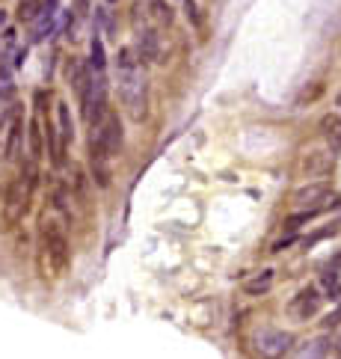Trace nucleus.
I'll return each instance as SVG.
<instances>
[{
    "mask_svg": "<svg viewBox=\"0 0 341 359\" xmlns=\"http://www.w3.org/2000/svg\"><path fill=\"white\" fill-rule=\"evenodd\" d=\"M119 92H122V101L128 107L131 119H143V113H146V78H143L140 63L134 59V54L128 48L119 51Z\"/></svg>",
    "mask_w": 341,
    "mask_h": 359,
    "instance_id": "1",
    "label": "nucleus"
},
{
    "mask_svg": "<svg viewBox=\"0 0 341 359\" xmlns=\"http://www.w3.org/2000/svg\"><path fill=\"white\" fill-rule=\"evenodd\" d=\"M42 250L48 255V265H50V274L60 276L66 274L69 265H71V246H69V238L57 223L45 220L42 223Z\"/></svg>",
    "mask_w": 341,
    "mask_h": 359,
    "instance_id": "2",
    "label": "nucleus"
},
{
    "mask_svg": "<svg viewBox=\"0 0 341 359\" xmlns=\"http://www.w3.org/2000/svg\"><path fill=\"white\" fill-rule=\"evenodd\" d=\"M81 101H83L86 122L95 128L98 122L104 119V107H107V80L101 71H92V80L86 83V90L81 92Z\"/></svg>",
    "mask_w": 341,
    "mask_h": 359,
    "instance_id": "3",
    "label": "nucleus"
},
{
    "mask_svg": "<svg viewBox=\"0 0 341 359\" xmlns=\"http://www.w3.org/2000/svg\"><path fill=\"white\" fill-rule=\"evenodd\" d=\"M122 146V119L116 113H107L104 119L95 125V134H92V155H104V157H113L119 152Z\"/></svg>",
    "mask_w": 341,
    "mask_h": 359,
    "instance_id": "4",
    "label": "nucleus"
},
{
    "mask_svg": "<svg viewBox=\"0 0 341 359\" xmlns=\"http://www.w3.org/2000/svg\"><path fill=\"white\" fill-rule=\"evenodd\" d=\"M294 344V336L285 330H264L256 336V351L261 359H282Z\"/></svg>",
    "mask_w": 341,
    "mask_h": 359,
    "instance_id": "5",
    "label": "nucleus"
},
{
    "mask_svg": "<svg viewBox=\"0 0 341 359\" xmlns=\"http://www.w3.org/2000/svg\"><path fill=\"white\" fill-rule=\"evenodd\" d=\"M330 196H333V188L330 184H309V188H300L294 193V205L302 208V211H323V202H330Z\"/></svg>",
    "mask_w": 341,
    "mask_h": 359,
    "instance_id": "6",
    "label": "nucleus"
},
{
    "mask_svg": "<svg viewBox=\"0 0 341 359\" xmlns=\"http://www.w3.org/2000/svg\"><path fill=\"white\" fill-rule=\"evenodd\" d=\"M50 33H57V0H48L39 12V18L33 21V42L50 39Z\"/></svg>",
    "mask_w": 341,
    "mask_h": 359,
    "instance_id": "7",
    "label": "nucleus"
},
{
    "mask_svg": "<svg viewBox=\"0 0 341 359\" xmlns=\"http://www.w3.org/2000/svg\"><path fill=\"white\" fill-rule=\"evenodd\" d=\"M318 306H321V294H318V288H302L300 294H297V300L291 303V309L300 315V318H309V315H314L318 312Z\"/></svg>",
    "mask_w": 341,
    "mask_h": 359,
    "instance_id": "8",
    "label": "nucleus"
},
{
    "mask_svg": "<svg viewBox=\"0 0 341 359\" xmlns=\"http://www.w3.org/2000/svg\"><path fill=\"white\" fill-rule=\"evenodd\" d=\"M27 193H24V188H21V181H15L9 188V193H6V217H9V223H18L21 220V214H24V208H27Z\"/></svg>",
    "mask_w": 341,
    "mask_h": 359,
    "instance_id": "9",
    "label": "nucleus"
},
{
    "mask_svg": "<svg viewBox=\"0 0 341 359\" xmlns=\"http://www.w3.org/2000/svg\"><path fill=\"white\" fill-rule=\"evenodd\" d=\"M57 131H60L62 146H69L71 137H74V125H71V110H69L66 101H60V104H57Z\"/></svg>",
    "mask_w": 341,
    "mask_h": 359,
    "instance_id": "10",
    "label": "nucleus"
},
{
    "mask_svg": "<svg viewBox=\"0 0 341 359\" xmlns=\"http://www.w3.org/2000/svg\"><path fill=\"white\" fill-rule=\"evenodd\" d=\"M270 286H273V270H261V274H256L252 279L244 282V291L249 297H258V294H267Z\"/></svg>",
    "mask_w": 341,
    "mask_h": 359,
    "instance_id": "11",
    "label": "nucleus"
},
{
    "mask_svg": "<svg viewBox=\"0 0 341 359\" xmlns=\"http://www.w3.org/2000/svg\"><path fill=\"white\" fill-rule=\"evenodd\" d=\"M321 131H323V137L333 143V148H341V119L338 116H323Z\"/></svg>",
    "mask_w": 341,
    "mask_h": 359,
    "instance_id": "12",
    "label": "nucleus"
},
{
    "mask_svg": "<svg viewBox=\"0 0 341 359\" xmlns=\"http://www.w3.org/2000/svg\"><path fill=\"white\" fill-rule=\"evenodd\" d=\"M140 59H158V36L148 27L140 33Z\"/></svg>",
    "mask_w": 341,
    "mask_h": 359,
    "instance_id": "13",
    "label": "nucleus"
},
{
    "mask_svg": "<svg viewBox=\"0 0 341 359\" xmlns=\"http://www.w3.org/2000/svg\"><path fill=\"white\" fill-rule=\"evenodd\" d=\"M42 0H18V21H27V24H33L36 18H39V12H42Z\"/></svg>",
    "mask_w": 341,
    "mask_h": 359,
    "instance_id": "14",
    "label": "nucleus"
},
{
    "mask_svg": "<svg viewBox=\"0 0 341 359\" xmlns=\"http://www.w3.org/2000/svg\"><path fill=\"white\" fill-rule=\"evenodd\" d=\"M104 66H107V59H104V42H101L98 33H95V39L90 45V69L92 71H104Z\"/></svg>",
    "mask_w": 341,
    "mask_h": 359,
    "instance_id": "15",
    "label": "nucleus"
},
{
    "mask_svg": "<svg viewBox=\"0 0 341 359\" xmlns=\"http://www.w3.org/2000/svg\"><path fill=\"white\" fill-rule=\"evenodd\" d=\"M333 167V157L330 155H321V152H314L309 160H306V169L312 172V176H323L326 169Z\"/></svg>",
    "mask_w": 341,
    "mask_h": 359,
    "instance_id": "16",
    "label": "nucleus"
},
{
    "mask_svg": "<svg viewBox=\"0 0 341 359\" xmlns=\"http://www.w3.org/2000/svg\"><path fill=\"white\" fill-rule=\"evenodd\" d=\"M39 128H42V119H33L30 122V155L33 157L42 155V134H39Z\"/></svg>",
    "mask_w": 341,
    "mask_h": 359,
    "instance_id": "17",
    "label": "nucleus"
},
{
    "mask_svg": "<svg viewBox=\"0 0 341 359\" xmlns=\"http://www.w3.org/2000/svg\"><path fill=\"white\" fill-rule=\"evenodd\" d=\"M314 214H318V211H300V214H294V217H288L285 226H288V229H297V226H302V223H309Z\"/></svg>",
    "mask_w": 341,
    "mask_h": 359,
    "instance_id": "18",
    "label": "nucleus"
},
{
    "mask_svg": "<svg viewBox=\"0 0 341 359\" xmlns=\"http://www.w3.org/2000/svg\"><path fill=\"white\" fill-rule=\"evenodd\" d=\"M323 353H326V342H323V339H321V342H314V351H312V353H309V351H306V353H302V356H300V359H321V356H323Z\"/></svg>",
    "mask_w": 341,
    "mask_h": 359,
    "instance_id": "19",
    "label": "nucleus"
},
{
    "mask_svg": "<svg viewBox=\"0 0 341 359\" xmlns=\"http://www.w3.org/2000/svg\"><path fill=\"white\" fill-rule=\"evenodd\" d=\"M335 324H341V306L335 309V312L326 315V321H323V327H335Z\"/></svg>",
    "mask_w": 341,
    "mask_h": 359,
    "instance_id": "20",
    "label": "nucleus"
},
{
    "mask_svg": "<svg viewBox=\"0 0 341 359\" xmlns=\"http://www.w3.org/2000/svg\"><path fill=\"white\" fill-rule=\"evenodd\" d=\"M4 24H6V12L0 9V27H4Z\"/></svg>",
    "mask_w": 341,
    "mask_h": 359,
    "instance_id": "21",
    "label": "nucleus"
},
{
    "mask_svg": "<svg viewBox=\"0 0 341 359\" xmlns=\"http://www.w3.org/2000/svg\"><path fill=\"white\" fill-rule=\"evenodd\" d=\"M78 3H81V6H90V0H78Z\"/></svg>",
    "mask_w": 341,
    "mask_h": 359,
    "instance_id": "22",
    "label": "nucleus"
},
{
    "mask_svg": "<svg viewBox=\"0 0 341 359\" xmlns=\"http://www.w3.org/2000/svg\"><path fill=\"white\" fill-rule=\"evenodd\" d=\"M107 3H119V0H107Z\"/></svg>",
    "mask_w": 341,
    "mask_h": 359,
    "instance_id": "23",
    "label": "nucleus"
},
{
    "mask_svg": "<svg viewBox=\"0 0 341 359\" xmlns=\"http://www.w3.org/2000/svg\"><path fill=\"white\" fill-rule=\"evenodd\" d=\"M338 101H341V98H338Z\"/></svg>",
    "mask_w": 341,
    "mask_h": 359,
    "instance_id": "24",
    "label": "nucleus"
}]
</instances>
